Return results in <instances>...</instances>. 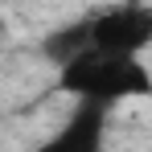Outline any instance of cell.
I'll use <instances>...</instances> for the list:
<instances>
[{
    "mask_svg": "<svg viewBox=\"0 0 152 152\" xmlns=\"http://www.w3.org/2000/svg\"><path fill=\"white\" fill-rule=\"evenodd\" d=\"M0 29H4V12H0Z\"/></svg>",
    "mask_w": 152,
    "mask_h": 152,
    "instance_id": "obj_4",
    "label": "cell"
},
{
    "mask_svg": "<svg viewBox=\"0 0 152 152\" xmlns=\"http://www.w3.org/2000/svg\"><path fill=\"white\" fill-rule=\"evenodd\" d=\"M58 86L82 99L86 107L111 111L115 103H127V99H152V70L148 62L127 58V53L78 50L66 62H58Z\"/></svg>",
    "mask_w": 152,
    "mask_h": 152,
    "instance_id": "obj_1",
    "label": "cell"
},
{
    "mask_svg": "<svg viewBox=\"0 0 152 152\" xmlns=\"http://www.w3.org/2000/svg\"><path fill=\"white\" fill-rule=\"evenodd\" d=\"M107 115L103 107H78L70 115V124L58 127V136H50L37 152H103V136H107Z\"/></svg>",
    "mask_w": 152,
    "mask_h": 152,
    "instance_id": "obj_3",
    "label": "cell"
},
{
    "mask_svg": "<svg viewBox=\"0 0 152 152\" xmlns=\"http://www.w3.org/2000/svg\"><path fill=\"white\" fill-rule=\"evenodd\" d=\"M152 45V4L127 0V4H111L91 17H82L78 25L53 33L45 41V53L53 62H66L78 50H99V53H127L140 58Z\"/></svg>",
    "mask_w": 152,
    "mask_h": 152,
    "instance_id": "obj_2",
    "label": "cell"
}]
</instances>
